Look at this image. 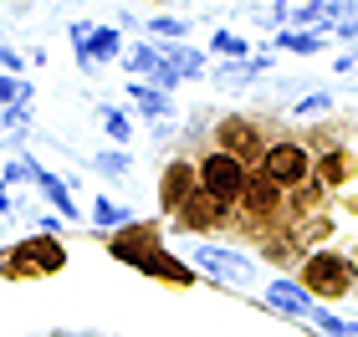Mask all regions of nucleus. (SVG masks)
Here are the masks:
<instances>
[{
  "mask_svg": "<svg viewBox=\"0 0 358 337\" xmlns=\"http://www.w3.org/2000/svg\"><path fill=\"white\" fill-rule=\"evenodd\" d=\"M246 179H251V169L241 164L236 153H225V149L205 153V164H200V189H205V195H215L220 204H236L241 195H246Z\"/></svg>",
  "mask_w": 358,
  "mask_h": 337,
  "instance_id": "1",
  "label": "nucleus"
},
{
  "mask_svg": "<svg viewBox=\"0 0 358 337\" xmlns=\"http://www.w3.org/2000/svg\"><path fill=\"white\" fill-rule=\"evenodd\" d=\"M62 261H67V250L52 235H36V240H21L6 255V271L10 276H52V271H62Z\"/></svg>",
  "mask_w": 358,
  "mask_h": 337,
  "instance_id": "2",
  "label": "nucleus"
},
{
  "mask_svg": "<svg viewBox=\"0 0 358 337\" xmlns=\"http://www.w3.org/2000/svg\"><path fill=\"white\" fill-rule=\"evenodd\" d=\"M302 281H307V292H317V297H343L353 286V266L333 250H317V255H307Z\"/></svg>",
  "mask_w": 358,
  "mask_h": 337,
  "instance_id": "3",
  "label": "nucleus"
},
{
  "mask_svg": "<svg viewBox=\"0 0 358 337\" xmlns=\"http://www.w3.org/2000/svg\"><path fill=\"white\" fill-rule=\"evenodd\" d=\"M262 174L276 179L282 189H292V184H302L307 174H313V158H307L302 143H271V149L262 153Z\"/></svg>",
  "mask_w": 358,
  "mask_h": 337,
  "instance_id": "4",
  "label": "nucleus"
},
{
  "mask_svg": "<svg viewBox=\"0 0 358 337\" xmlns=\"http://www.w3.org/2000/svg\"><path fill=\"white\" fill-rule=\"evenodd\" d=\"M72 41H77V61L83 67H97V61L118 57V31H92V26H72Z\"/></svg>",
  "mask_w": 358,
  "mask_h": 337,
  "instance_id": "5",
  "label": "nucleus"
},
{
  "mask_svg": "<svg viewBox=\"0 0 358 337\" xmlns=\"http://www.w3.org/2000/svg\"><path fill=\"white\" fill-rule=\"evenodd\" d=\"M215 138H220V149H225V153H236V158H241V164H251V158H262V153H266L262 143H256V128H251L246 118H225V123L215 128Z\"/></svg>",
  "mask_w": 358,
  "mask_h": 337,
  "instance_id": "6",
  "label": "nucleus"
},
{
  "mask_svg": "<svg viewBox=\"0 0 358 337\" xmlns=\"http://www.w3.org/2000/svg\"><path fill=\"white\" fill-rule=\"evenodd\" d=\"M179 225H185V230H215V225L225 220V204L215 200V195H205V189H194V195L179 204Z\"/></svg>",
  "mask_w": 358,
  "mask_h": 337,
  "instance_id": "7",
  "label": "nucleus"
},
{
  "mask_svg": "<svg viewBox=\"0 0 358 337\" xmlns=\"http://www.w3.org/2000/svg\"><path fill=\"white\" fill-rule=\"evenodd\" d=\"M194 189H200V169L179 158V164H169V169H164V184H159V200H164V210H179V204H185V200L194 195Z\"/></svg>",
  "mask_w": 358,
  "mask_h": 337,
  "instance_id": "8",
  "label": "nucleus"
},
{
  "mask_svg": "<svg viewBox=\"0 0 358 337\" xmlns=\"http://www.w3.org/2000/svg\"><path fill=\"white\" fill-rule=\"evenodd\" d=\"M241 204H246V215L266 220V215L282 210V184L266 179V174H251V179H246V195H241Z\"/></svg>",
  "mask_w": 358,
  "mask_h": 337,
  "instance_id": "9",
  "label": "nucleus"
},
{
  "mask_svg": "<svg viewBox=\"0 0 358 337\" xmlns=\"http://www.w3.org/2000/svg\"><path fill=\"white\" fill-rule=\"evenodd\" d=\"M194 261H200L210 276H225V281H251V261H241L236 250H220V246H200L194 250Z\"/></svg>",
  "mask_w": 358,
  "mask_h": 337,
  "instance_id": "10",
  "label": "nucleus"
},
{
  "mask_svg": "<svg viewBox=\"0 0 358 337\" xmlns=\"http://www.w3.org/2000/svg\"><path fill=\"white\" fill-rule=\"evenodd\" d=\"M266 301H271L276 312H292V317H307V312H313L307 292H302V286H292V281H271V286H266Z\"/></svg>",
  "mask_w": 358,
  "mask_h": 337,
  "instance_id": "11",
  "label": "nucleus"
},
{
  "mask_svg": "<svg viewBox=\"0 0 358 337\" xmlns=\"http://www.w3.org/2000/svg\"><path fill=\"white\" fill-rule=\"evenodd\" d=\"M149 250H159L154 246V230H123L118 240H113V255L128 261V266H143V255H149Z\"/></svg>",
  "mask_w": 358,
  "mask_h": 337,
  "instance_id": "12",
  "label": "nucleus"
},
{
  "mask_svg": "<svg viewBox=\"0 0 358 337\" xmlns=\"http://www.w3.org/2000/svg\"><path fill=\"white\" fill-rule=\"evenodd\" d=\"M138 271H149V276H164V281H179V286H185V281L194 276L189 266H179L174 255H164V250H149V255H143V266H138Z\"/></svg>",
  "mask_w": 358,
  "mask_h": 337,
  "instance_id": "13",
  "label": "nucleus"
},
{
  "mask_svg": "<svg viewBox=\"0 0 358 337\" xmlns=\"http://www.w3.org/2000/svg\"><path fill=\"white\" fill-rule=\"evenodd\" d=\"M36 184H41V195L52 200V204H57L62 215H67V220H77V204H72V195H67V189H62V179H57V174H46V169H36Z\"/></svg>",
  "mask_w": 358,
  "mask_h": 337,
  "instance_id": "14",
  "label": "nucleus"
},
{
  "mask_svg": "<svg viewBox=\"0 0 358 337\" xmlns=\"http://www.w3.org/2000/svg\"><path fill=\"white\" fill-rule=\"evenodd\" d=\"M307 317H313L322 332H333V337H358V322H348V317H333V312H322V307H313Z\"/></svg>",
  "mask_w": 358,
  "mask_h": 337,
  "instance_id": "15",
  "label": "nucleus"
},
{
  "mask_svg": "<svg viewBox=\"0 0 358 337\" xmlns=\"http://www.w3.org/2000/svg\"><path fill=\"white\" fill-rule=\"evenodd\" d=\"M128 67H134V72H159V67H164V52H154V46H134V52H128Z\"/></svg>",
  "mask_w": 358,
  "mask_h": 337,
  "instance_id": "16",
  "label": "nucleus"
},
{
  "mask_svg": "<svg viewBox=\"0 0 358 337\" xmlns=\"http://www.w3.org/2000/svg\"><path fill=\"white\" fill-rule=\"evenodd\" d=\"M134 98H138V107L149 112V118H159V112L169 107V98H164V92H159V87H143V82H134Z\"/></svg>",
  "mask_w": 358,
  "mask_h": 337,
  "instance_id": "17",
  "label": "nucleus"
},
{
  "mask_svg": "<svg viewBox=\"0 0 358 337\" xmlns=\"http://www.w3.org/2000/svg\"><path fill=\"white\" fill-rule=\"evenodd\" d=\"M92 220H97V225H128V210H118L113 200H97V204H92Z\"/></svg>",
  "mask_w": 358,
  "mask_h": 337,
  "instance_id": "18",
  "label": "nucleus"
},
{
  "mask_svg": "<svg viewBox=\"0 0 358 337\" xmlns=\"http://www.w3.org/2000/svg\"><path fill=\"white\" fill-rule=\"evenodd\" d=\"M322 179H328V184H343V179H348V158H343V153H328V158H322Z\"/></svg>",
  "mask_w": 358,
  "mask_h": 337,
  "instance_id": "19",
  "label": "nucleus"
},
{
  "mask_svg": "<svg viewBox=\"0 0 358 337\" xmlns=\"http://www.w3.org/2000/svg\"><path fill=\"white\" fill-rule=\"evenodd\" d=\"M282 46H292V52H317V46H322V36H313V31H287V36H282Z\"/></svg>",
  "mask_w": 358,
  "mask_h": 337,
  "instance_id": "20",
  "label": "nucleus"
},
{
  "mask_svg": "<svg viewBox=\"0 0 358 337\" xmlns=\"http://www.w3.org/2000/svg\"><path fill=\"white\" fill-rule=\"evenodd\" d=\"M26 98H31V87H21L15 77L0 72V103H26Z\"/></svg>",
  "mask_w": 358,
  "mask_h": 337,
  "instance_id": "21",
  "label": "nucleus"
},
{
  "mask_svg": "<svg viewBox=\"0 0 358 337\" xmlns=\"http://www.w3.org/2000/svg\"><path fill=\"white\" fill-rule=\"evenodd\" d=\"M149 31H154V36H185V21H174V15H154Z\"/></svg>",
  "mask_w": 358,
  "mask_h": 337,
  "instance_id": "22",
  "label": "nucleus"
},
{
  "mask_svg": "<svg viewBox=\"0 0 358 337\" xmlns=\"http://www.w3.org/2000/svg\"><path fill=\"white\" fill-rule=\"evenodd\" d=\"M215 52H225V57H246V41L231 36V31H215Z\"/></svg>",
  "mask_w": 358,
  "mask_h": 337,
  "instance_id": "23",
  "label": "nucleus"
},
{
  "mask_svg": "<svg viewBox=\"0 0 358 337\" xmlns=\"http://www.w3.org/2000/svg\"><path fill=\"white\" fill-rule=\"evenodd\" d=\"M103 128H108V133L118 138V143L128 138V118H123V112H113V107H103Z\"/></svg>",
  "mask_w": 358,
  "mask_h": 337,
  "instance_id": "24",
  "label": "nucleus"
},
{
  "mask_svg": "<svg viewBox=\"0 0 358 337\" xmlns=\"http://www.w3.org/2000/svg\"><path fill=\"white\" fill-rule=\"evenodd\" d=\"M97 169H103V174H123L128 158H123V153H103V158H97Z\"/></svg>",
  "mask_w": 358,
  "mask_h": 337,
  "instance_id": "25",
  "label": "nucleus"
},
{
  "mask_svg": "<svg viewBox=\"0 0 358 337\" xmlns=\"http://www.w3.org/2000/svg\"><path fill=\"white\" fill-rule=\"evenodd\" d=\"M0 67H6V72H15V67H21V57H15L10 46H0Z\"/></svg>",
  "mask_w": 358,
  "mask_h": 337,
  "instance_id": "26",
  "label": "nucleus"
}]
</instances>
